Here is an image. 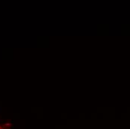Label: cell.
I'll return each instance as SVG.
<instances>
[{"mask_svg": "<svg viewBox=\"0 0 130 129\" xmlns=\"http://www.w3.org/2000/svg\"><path fill=\"white\" fill-rule=\"evenodd\" d=\"M0 129H9V128H8L7 127H5V125H2V124H0Z\"/></svg>", "mask_w": 130, "mask_h": 129, "instance_id": "cell-1", "label": "cell"}]
</instances>
